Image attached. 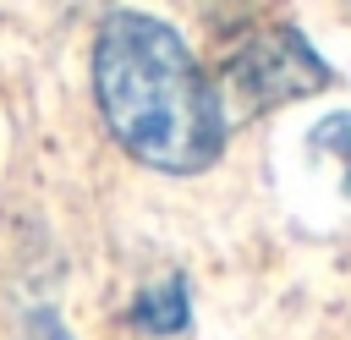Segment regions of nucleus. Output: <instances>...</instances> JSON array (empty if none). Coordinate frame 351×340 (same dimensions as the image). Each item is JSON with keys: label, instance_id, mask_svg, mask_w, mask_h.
I'll return each instance as SVG.
<instances>
[{"label": "nucleus", "instance_id": "3", "mask_svg": "<svg viewBox=\"0 0 351 340\" xmlns=\"http://www.w3.org/2000/svg\"><path fill=\"white\" fill-rule=\"evenodd\" d=\"M132 324H137L143 335H176V329L186 324V285H181V274L154 280V285L132 302Z\"/></svg>", "mask_w": 351, "mask_h": 340}, {"label": "nucleus", "instance_id": "2", "mask_svg": "<svg viewBox=\"0 0 351 340\" xmlns=\"http://www.w3.org/2000/svg\"><path fill=\"white\" fill-rule=\"evenodd\" d=\"M225 88L247 110H274V104H291L302 93L329 88V66L318 60V49L296 27H269L225 60Z\"/></svg>", "mask_w": 351, "mask_h": 340}, {"label": "nucleus", "instance_id": "4", "mask_svg": "<svg viewBox=\"0 0 351 340\" xmlns=\"http://www.w3.org/2000/svg\"><path fill=\"white\" fill-rule=\"evenodd\" d=\"M307 154L335 170V192H340V203L351 208V110L324 115V121L307 132Z\"/></svg>", "mask_w": 351, "mask_h": 340}, {"label": "nucleus", "instance_id": "1", "mask_svg": "<svg viewBox=\"0 0 351 340\" xmlns=\"http://www.w3.org/2000/svg\"><path fill=\"white\" fill-rule=\"evenodd\" d=\"M93 99L110 137L148 170L197 175L225 154V93L186 38L148 11H110L99 22Z\"/></svg>", "mask_w": 351, "mask_h": 340}]
</instances>
